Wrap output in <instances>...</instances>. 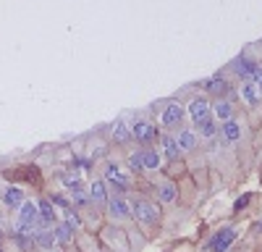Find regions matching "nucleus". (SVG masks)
I'll use <instances>...</instances> for the list:
<instances>
[{
    "label": "nucleus",
    "mask_w": 262,
    "mask_h": 252,
    "mask_svg": "<svg viewBox=\"0 0 262 252\" xmlns=\"http://www.w3.org/2000/svg\"><path fill=\"white\" fill-rule=\"evenodd\" d=\"M0 231H3V218H0Z\"/></svg>",
    "instance_id": "c85d7f7f"
},
{
    "label": "nucleus",
    "mask_w": 262,
    "mask_h": 252,
    "mask_svg": "<svg viewBox=\"0 0 262 252\" xmlns=\"http://www.w3.org/2000/svg\"><path fill=\"white\" fill-rule=\"evenodd\" d=\"M131 218H137L142 226H155L160 221V210L155 202H149L144 197H137L131 202Z\"/></svg>",
    "instance_id": "f257e3e1"
},
{
    "label": "nucleus",
    "mask_w": 262,
    "mask_h": 252,
    "mask_svg": "<svg viewBox=\"0 0 262 252\" xmlns=\"http://www.w3.org/2000/svg\"><path fill=\"white\" fill-rule=\"evenodd\" d=\"M233 71L242 76L244 81H249L252 79V74L257 71V63H252V60H247V58H238L236 63H233Z\"/></svg>",
    "instance_id": "a211bd4d"
},
{
    "label": "nucleus",
    "mask_w": 262,
    "mask_h": 252,
    "mask_svg": "<svg viewBox=\"0 0 262 252\" xmlns=\"http://www.w3.org/2000/svg\"><path fill=\"white\" fill-rule=\"evenodd\" d=\"M39 223V210H37V202H29V200H24L21 202V207H18V226H24V228H34Z\"/></svg>",
    "instance_id": "423d86ee"
},
{
    "label": "nucleus",
    "mask_w": 262,
    "mask_h": 252,
    "mask_svg": "<svg viewBox=\"0 0 262 252\" xmlns=\"http://www.w3.org/2000/svg\"><path fill=\"white\" fill-rule=\"evenodd\" d=\"M128 132H131V139H137V142H142V144H149V142H155L158 139V134H160V129L152 121H147V118H137L134 123L128 126Z\"/></svg>",
    "instance_id": "7ed1b4c3"
},
{
    "label": "nucleus",
    "mask_w": 262,
    "mask_h": 252,
    "mask_svg": "<svg viewBox=\"0 0 262 252\" xmlns=\"http://www.w3.org/2000/svg\"><path fill=\"white\" fill-rule=\"evenodd\" d=\"M196 129H200V137H205V139H210V137H215L217 134V121L210 116L207 121H202V123H196Z\"/></svg>",
    "instance_id": "5701e85b"
},
{
    "label": "nucleus",
    "mask_w": 262,
    "mask_h": 252,
    "mask_svg": "<svg viewBox=\"0 0 262 252\" xmlns=\"http://www.w3.org/2000/svg\"><path fill=\"white\" fill-rule=\"evenodd\" d=\"M158 197H160L163 202H176V197H179V186H176V184H170V181H163V184L158 186Z\"/></svg>",
    "instance_id": "aec40b11"
},
{
    "label": "nucleus",
    "mask_w": 262,
    "mask_h": 252,
    "mask_svg": "<svg viewBox=\"0 0 262 252\" xmlns=\"http://www.w3.org/2000/svg\"><path fill=\"white\" fill-rule=\"evenodd\" d=\"M105 184L113 189V192L121 197V195H126L128 189H131V181H128V176L121 171V168L116 165V163H107L105 165Z\"/></svg>",
    "instance_id": "f03ea898"
},
{
    "label": "nucleus",
    "mask_w": 262,
    "mask_h": 252,
    "mask_svg": "<svg viewBox=\"0 0 262 252\" xmlns=\"http://www.w3.org/2000/svg\"><path fill=\"white\" fill-rule=\"evenodd\" d=\"M163 155L168 160H179V155H181L179 144H176V137H173V134H163Z\"/></svg>",
    "instance_id": "6ab92c4d"
},
{
    "label": "nucleus",
    "mask_w": 262,
    "mask_h": 252,
    "mask_svg": "<svg viewBox=\"0 0 262 252\" xmlns=\"http://www.w3.org/2000/svg\"><path fill=\"white\" fill-rule=\"evenodd\" d=\"M184 116H186V108L181 102H168L165 105V111L160 113V123H163V129H179L181 126V121H184Z\"/></svg>",
    "instance_id": "20e7f679"
},
{
    "label": "nucleus",
    "mask_w": 262,
    "mask_h": 252,
    "mask_svg": "<svg viewBox=\"0 0 262 252\" xmlns=\"http://www.w3.org/2000/svg\"><path fill=\"white\" fill-rule=\"evenodd\" d=\"M37 210H39V223L53 228V223H55V218H58V210H55V205L50 202V197H42V200L37 202Z\"/></svg>",
    "instance_id": "1a4fd4ad"
},
{
    "label": "nucleus",
    "mask_w": 262,
    "mask_h": 252,
    "mask_svg": "<svg viewBox=\"0 0 262 252\" xmlns=\"http://www.w3.org/2000/svg\"><path fill=\"white\" fill-rule=\"evenodd\" d=\"M173 137H176V144H179L181 153H189L196 147V134L191 129H179V134H173Z\"/></svg>",
    "instance_id": "4468645a"
},
{
    "label": "nucleus",
    "mask_w": 262,
    "mask_h": 252,
    "mask_svg": "<svg viewBox=\"0 0 262 252\" xmlns=\"http://www.w3.org/2000/svg\"><path fill=\"white\" fill-rule=\"evenodd\" d=\"M3 202L11 207V210H18L21 202H24V189L21 186H6V192H3Z\"/></svg>",
    "instance_id": "ddd939ff"
},
{
    "label": "nucleus",
    "mask_w": 262,
    "mask_h": 252,
    "mask_svg": "<svg viewBox=\"0 0 262 252\" xmlns=\"http://www.w3.org/2000/svg\"><path fill=\"white\" fill-rule=\"evenodd\" d=\"M128 171H131V174L144 171V165H142V155H139V153H131V155H128Z\"/></svg>",
    "instance_id": "393cba45"
},
{
    "label": "nucleus",
    "mask_w": 262,
    "mask_h": 252,
    "mask_svg": "<svg viewBox=\"0 0 262 252\" xmlns=\"http://www.w3.org/2000/svg\"><path fill=\"white\" fill-rule=\"evenodd\" d=\"M189 116H191L194 123L207 121V118L212 116V105H210V100H207V97H194V100L189 102Z\"/></svg>",
    "instance_id": "0eeeda50"
},
{
    "label": "nucleus",
    "mask_w": 262,
    "mask_h": 252,
    "mask_svg": "<svg viewBox=\"0 0 262 252\" xmlns=\"http://www.w3.org/2000/svg\"><path fill=\"white\" fill-rule=\"evenodd\" d=\"M233 242H236V228L226 226V228H221V231H217V234L207 242V252H228Z\"/></svg>",
    "instance_id": "39448f33"
},
{
    "label": "nucleus",
    "mask_w": 262,
    "mask_h": 252,
    "mask_svg": "<svg viewBox=\"0 0 262 252\" xmlns=\"http://www.w3.org/2000/svg\"><path fill=\"white\" fill-rule=\"evenodd\" d=\"M71 202L79 205V207H86L90 205V197L84 195V189H76V192H71Z\"/></svg>",
    "instance_id": "a878e982"
},
{
    "label": "nucleus",
    "mask_w": 262,
    "mask_h": 252,
    "mask_svg": "<svg viewBox=\"0 0 262 252\" xmlns=\"http://www.w3.org/2000/svg\"><path fill=\"white\" fill-rule=\"evenodd\" d=\"M53 234H55V242H58V244H69V242L74 239V228L63 221V223H58V226L53 228Z\"/></svg>",
    "instance_id": "412c9836"
},
{
    "label": "nucleus",
    "mask_w": 262,
    "mask_h": 252,
    "mask_svg": "<svg viewBox=\"0 0 262 252\" xmlns=\"http://www.w3.org/2000/svg\"><path fill=\"white\" fill-rule=\"evenodd\" d=\"M221 132H223V137L228 142H238L242 139V123H238L236 118H228V121L221 123Z\"/></svg>",
    "instance_id": "2eb2a0df"
},
{
    "label": "nucleus",
    "mask_w": 262,
    "mask_h": 252,
    "mask_svg": "<svg viewBox=\"0 0 262 252\" xmlns=\"http://www.w3.org/2000/svg\"><path fill=\"white\" fill-rule=\"evenodd\" d=\"M202 87H205V92L215 95L217 100H221L223 95H228V84H226V79H221V76H210Z\"/></svg>",
    "instance_id": "f8f14e48"
},
{
    "label": "nucleus",
    "mask_w": 262,
    "mask_h": 252,
    "mask_svg": "<svg viewBox=\"0 0 262 252\" xmlns=\"http://www.w3.org/2000/svg\"><path fill=\"white\" fill-rule=\"evenodd\" d=\"M252 84H254V87L259 90V95H262V66H257V71L252 74V79H249Z\"/></svg>",
    "instance_id": "bb28decb"
},
{
    "label": "nucleus",
    "mask_w": 262,
    "mask_h": 252,
    "mask_svg": "<svg viewBox=\"0 0 262 252\" xmlns=\"http://www.w3.org/2000/svg\"><path fill=\"white\" fill-rule=\"evenodd\" d=\"M107 184L102 181V179H95L92 184H90V202H95V205H107Z\"/></svg>",
    "instance_id": "9d476101"
},
{
    "label": "nucleus",
    "mask_w": 262,
    "mask_h": 252,
    "mask_svg": "<svg viewBox=\"0 0 262 252\" xmlns=\"http://www.w3.org/2000/svg\"><path fill=\"white\" fill-rule=\"evenodd\" d=\"M142 155V165H144V171H158L160 163H163V155L158 150H152V147H144V150H139Z\"/></svg>",
    "instance_id": "9b49d317"
},
{
    "label": "nucleus",
    "mask_w": 262,
    "mask_h": 252,
    "mask_svg": "<svg viewBox=\"0 0 262 252\" xmlns=\"http://www.w3.org/2000/svg\"><path fill=\"white\" fill-rule=\"evenodd\" d=\"M249 200H252V195H244V197H238V200L233 202V210H244V207L249 205Z\"/></svg>",
    "instance_id": "cd10ccee"
},
{
    "label": "nucleus",
    "mask_w": 262,
    "mask_h": 252,
    "mask_svg": "<svg viewBox=\"0 0 262 252\" xmlns=\"http://www.w3.org/2000/svg\"><path fill=\"white\" fill-rule=\"evenodd\" d=\"M212 116H215V121H228V118H233V105L228 102V100H217L215 105H212Z\"/></svg>",
    "instance_id": "f3484780"
},
{
    "label": "nucleus",
    "mask_w": 262,
    "mask_h": 252,
    "mask_svg": "<svg viewBox=\"0 0 262 252\" xmlns=\"http://www.w3.org/2000/svg\"><path fill=\"white\" fill-rule=\"evenodd\" d=\"M105 207H107V213H111V218H116V221L131 218V205H128L123 197H111Z\"/></svg>",
    "instance_id": "6e6552de"
},
{
    "label": "nucleus",
    "mask_w": 262,
    "mask_h": 252,
    "mask_svg": "<svg viewBox=\"0 0 262 252\" xmlns=\"http://www.w3.org/2000/svg\"><path fill=\"white\" fill-rule=\"evenodd\" d=\"M60 181H63V186L69 189V192L84 189V179H81V174H79V171H63V174H60Z\"/></svg>",
    "instance_id": "dca6fc26"
},
{
    "label": "nucleus",
    "mask_w": 262,
    "mask_h": 252,
    "mask_svg": "<svg viewBox=\"0 0 262 252\" xmlns=\"http://www.w3.org/2000/svg\"><path fill=\"white\" fill-rule=\"evenodd\" d=\"M242 97L247 100V105H257V100H259V90L254 87L252 81H244V84H242Z\"/></svg>",
    "instance_id": "b1692460"
},
{
    "label": "nucleus",
    "mask_w": 262,
    "mask_h": 252,
    "mask_svg": "<svg viewBox=\"0 0 262 252\" xmlns=\"http://www.w3.org/2000/svg\"><path fill=\"white\" fill-rule=\"evenodd\" d=\"M113 139H116L118 144L131 142V132H128V126H126L123 121H116V123H113Z\"/></svg>",
    "instance_id": "4be33fe9"
}]
</instances>
